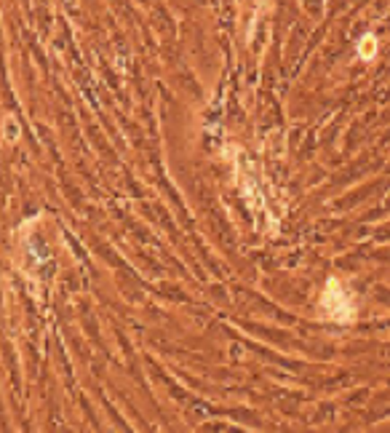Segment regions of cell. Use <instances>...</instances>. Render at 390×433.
Here are the masks:
<instances>
[{"label": "cell", "mask_w": 390, "mask_h": 433, "mask_svg": "<svg viewBox=\"0 0 390 433\" xmlns=\"http://www.w3.org/2000/svg\"><path fill=\"white\" fill-rule=\"evenodd\" d=\"M324 307H327L329 318H334V321H350V318H353V300H350L348 292L339 286L337 278H332L327 284Z\"/></svg>", "instance_id": "1"}, {"label": "cell", "mask_w": 390, "mask_h": 433, "mask_svg": "<svg viewBox=\"0 0 390 433\" xmlns=\"http://www.w3.org/2000/svg\"><path fill=\"white\" fill-rule=\"evenodd\" d=\"M374 54H377V38L374 35H364L359 41V56L364 62H369Z\"/></svg>", "instance_id": "2"}]
</instances>
